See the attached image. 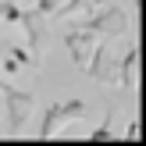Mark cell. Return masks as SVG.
<instances>
[{
	"label": "cell",
	"mask_w": 146,
	"mask_h": 146,
	"mask_svg": "<svg viewBox=\"0 0 146 146\" xmlns=\"http://www.w3.org/2000/svg\"><path fill=\"white\" fill-rule=\"evenodd\" d=\"M21 4H32V0H21Z\"/></svg>",
	"instance_id": "12"
},
{
	"label": "cell",
	"mask_w": 146,
	"mask_h": 146,
	"mask_svg": "<svg viewBox=\"0 0 146 146\" xmlns=\"http://www.w3.org/2000/svg\"><path fill=\"white\" fill-rule=\"evenodd\" d=\"M0 18L11 21V25H18V18H21V0H0Z\"/></svg>",
	"instance_id": "8"
},
{
	"label": "cell",
	"mask_w": 146,
	"mask_h": 146,
	"mask_svg": "<svg viewBox=\"0 0 146 146\" xmlns=\"http://www.w3.org/2000/svg\"><path fill=\"white\" fill-rule=\"evenodd\" d=\"M82 25L89 29L96 39H104V36L118 39V36H128V32H132V18H128V11H125V7H118V4H107V0L86 14Z\"/></svg>",
	"instance_id": "1"
},
{
	"label": "cell",
	"mask_w": 146,
	"mask_h": 146,
	"mask_svg": "<svg viewBox=\"0 0 146 146\" xmlns=\"http://www.w3.org/2000/svg\"><path fill=\"white\" fill-rule=\"evenodd\" d=\"M0 78H4V71H0Z\"/></svg>",
	"instance_id": "14"
},
{
	"label": "cell",
	"mask_w": 146,
	"mask_h": 146,
	"mask_svg": "<svg viewBox=\"0 0 146 146\" xmlns=\"http://www.w3.org/2000/svg\"><path fill=\"white\" fill-rule=\"evenodd\" d=\"M82 118H89V104H86V100H57V104H50L46 111H43L39 135L43 139H54V135H61L71 121H82Z\"/></svg>",
	"instance_id": "3"
},
{
	"label": "cell",
	"mask_w": 146,
	"mask_h": 146,
	"mask_svg": "<svg viewBox=\"0 0 146 146\" xmlns=\"http://www.w3.org/2000/svg\"><path fill=\"white\" fill-rule=\"evenodd\" d=\"M0 96H4V132L7 135H21L29 125V118H32V107H36V96L29 89H18V86H7L0 89Z\"/></svg>",
	"instance_id": "2"
},
{
	"label": "cell",
	"mask_w": 146,
	"mask_h": 146,
	"mask_svg": "<svg viewBox=\"0 0 146 146\" xmlns=\"http://www.w3.org/2000/svg\"><path fill=\"white\" fill-rule=\"evenodd\" d=\"M86 75L96 78L100 86H118V39H111V36L96 39V50L86 64Z\"/></svg>",
	"instance_id": "4"
},
{
	"label": "cell",
	"mask_w": 146,
	"mask_h": 146,
	"mask_svg": "<svg viewBox=\"0 0 146 146\" xmlns=\"http://www.w3.org/2000/svg\"><path fill=\"white\" fill-rule=\"evenodd\" d=\"M89 139H114V114H104V125L93 128Z\"/></svg>",
	"instance_id": "9"
},
{
	"label": "cell",
	"mask_w": 146,
	"mask_h": 146,
	"mask_svg": "<svg viewBox=\"0 0 146 146\" xmlns=\"http://www.w3.org/2000/svg\"><path fill=\"white\" fill-rule=\"evenodd\" d=\"M118 86H125V89L139 86V46L135 43L118 57Z\"/></svg>",
	"instance_id": "6"
},
{
	"label": "cell",
	"mask_w": 146,
	"mask_h": 146,
	"mask_svg": "<svg viewBox=\"0 0 146 146\" xmlns=\"http://www.w3.org/2000/svg\"><path fill=\"white\" fill-rule=\"evenodd\" d=\"M61 43H64V50L71 54L75 68H78V71H86V64H89L93 50H96V36H93V32H89L86 25H71L68 32L61 36Z\"/></svg>",
	"instance_id": "5"
},
{
	"label": "cell",
	"mask_w": 146,
	"mask_h": 146,
	"mask_svg": "<svg viewBox=\"0 0 146 146\" xmlns=\"http://www.w3.org/2000/svg\"><path fill=\"white\" fill-rule=\"evenodd\" d=\"M0 135H4V118H0Z\"/></svg>",
	"instance_id": "11"
},
{
	"label": "cell",
	"mask_w": 146,
	"mask_h": 146,
	"mask_svg": "<svg viewBox=\"0 0 146 146\" xmlns=\"http://www.w3.org/2000/svg\"><path fill=\"white\" fill-rule=\"evenodd\" d=\"M125 135H128V139H139V121H135V118L128 121V128H125Z\"/></svg>",
	"instance_id": "10"
},
{
	"label": "cell",
	"mask_w": 146,
	"mask_h": 146,
	"mask_svg": "<svg viewBox=\"0 0 146 146\" xmlns=\"http://www.w3.org/2000/svg\"><path fill=\"white\" fill-rule=\"evenodd\" d=\"M0 89H4V78H0Z\"/></svg>",
	"instance_id": "13"
},
{
	"label": "cell",
	"mask_w": 146,
	"mask_h": 146,
	"mask_svg": "<svg viewBox=\"0 0 146 146\" xmlns=\"http://www.w3.org/2000/svg\"><path fill=\"white\" fill-rule=\"evenodd\" d=\"M39 57H32V50L25 46H7V57L0 61V71H18V68H36Z\"/></svg>",
	"instance_id": "7"
}]
</instances>
